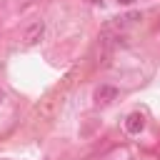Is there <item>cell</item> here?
Masks as SVG:
<instances>
[{"label":"cell","mask_w":160,"mask_h":160,"mask_svg":"<svg viewBox=\"0 0 160 160\" xmlns=\"http://www.w3.org/2000/svg\"><path fill=\"white\" fill-rule=\"evenodd\" d=\"M125 130H128L130 135H140V132L145 130V115H142L140 110L130 112V115L125 118Z\"/></svg>","instance_id":"1"},{"label":"cell","mask_w":160,"mask_h":160,"mask_svg":"<svg viewBox=\"0 0 160 160\" xmlns=\"http://www.w3.org/2000/svg\"><path fill=\"white\" fill-rule=\"evenodd\" d=\"M45 35V22L42 20H35L28 30H25V35H22V40H25V45H35L40 38Z\"/></svg>","instance_id":"2"},{"label":"cell","mask_w":160,"mask_h":160,"mask_svg":"<svg viewBox=\"0 0 160 160\" xmlns=\"http://www.w3.org/2000/svg\"><path fill=\"white\" fill-rule=\"evenodd\" d=\"M115 98H118V88H112V85H100L98 92H95L98 105H110Z\"/></svg>","instance_id":"3"},{"label":"cell","mask_w":160,"mask_h":160,"mask_svg":"<svg viewBox=\"0 0 160 160\" xmlns=\"http://www.w3.org/2000/svg\"><path fill=\"white\" fill-rule=\"evenodd\" d=\"M0 100H2V90H0Z\"/></svg>","instance_id":"4"}]
</instances>
